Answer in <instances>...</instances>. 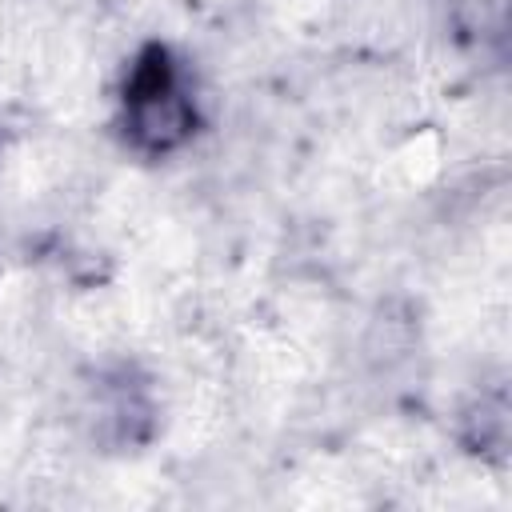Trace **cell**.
<instances>
[{"instance_id":"obj_1","label":"cell","mask_w":512,"mask_h":512,"mask_svg":"<svg viewBox=\"0 0 512 512\" xmlns=\"http://www.w3.org/2000/svg\"><path fill=\"white\" fill-rule=\"evenodd\" d=\"M124 140L140 156H168L196 132V100L168 44H144L124 76Z\"/></svg>"}]
</instances>
